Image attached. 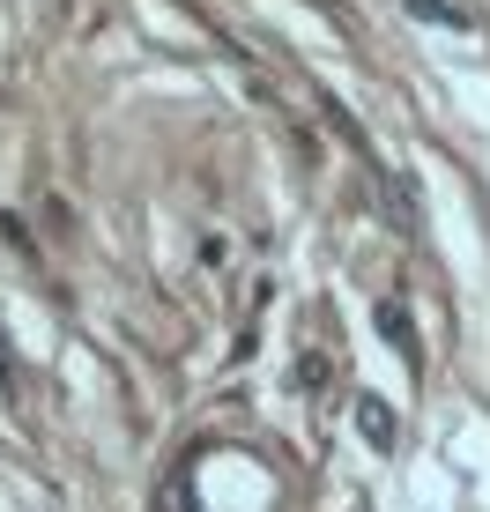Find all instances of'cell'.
<instances>
[{
  "mask_svg": "<svg viewBox=\"0 0 490 512\" xmlns=\"http://www.w3.org/2000/svg\"><path fill=\"white\" fill-rule=\"evenodd\" d=\"M357 423L372 446H394V423H387V401H357Z\"/></svg>",
  "mask_w": 490,
  "mask_h": 512,
  "instance_id": "3957f363",
  "label": "cell"
},
{
  "mask_svg": "<svg viewBox=\"0 0 490 512\" xmlns=\"http://www.w3.org/2000/svg\"><path fill=\"white\" fill-rule=\"evenodd\" d=\"M416 23H446V30H468V8H453V0H409Z\"/></svg>",
  "mask_w": 490,
  "mask_h": 512,
  "instance_id": "7a4b0ae2",
  "label": "cell"
},
{
  "mask_svg": "<svg viewBox=\"0 0 490 512\" xmlns=\"http://www.w3.org/2000/svg\"><path fill=\"white\" fill-rule=\"evenodd\" d=\"M379 334H387L394 349H409V357H416V327H409V312H401L394 297H387V305H379Z\"/></svg>",
  "mask_w": 490,
  "mask_h": 512,
  "instance_id": "6da1fadb",
  "label": "cell"
}]
</instances>
